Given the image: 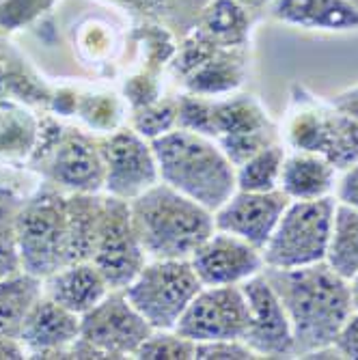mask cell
<instances>
[{
    "instance_id": "12",
    "label": "cell",
    "mask_w": 358,
    "mask_h": 360,
    "mask_svg": "<svg viewBox=\"0 0 358 360\" xmlns=\"http://www.w3.org/2000/svg\"><path fill=\"white\" fill-rule=\"evenodd\" d=\"M102 155L106 169L104 188L117 199L132 201L160 179L155 153L139 132L123 129L113 134L102 145Z\"/></svg>"
},
{
    "instance_id": "11",
    "label": "cell",
    "mask_w": 358,
    "mask_h": 360,
    "mask_svg": "<svg viewBox=\"0 0 358 360\" xmlns=\"http://www.w3.org/2000/svg\"><path fill=\"white\" fill-rule=\"evenodd\" d=\"M240 287L248 304V328L242 341L257 354V358L296 356L291 321L268 278L259 272Z\"/></svg>"
},
{
    "instance_id": "28",
    "label": "cell",
    "mask_w": 358,
    "mask_h": 360,
    "mask_svg": "<svg viewBox=\"0 0 358 360\" xmlns=\"http://www.w3.org/2000/svg\"><path fill=\"white\" fill-rule=\"evenodd\" d=\"M333 347L337 349L339 358L358 360V309H354L352 315L341 326V330H339Z\"/></svg>"
},
{
    "instance_id": "3",
    "label": "cell",
    "mask_w": 358,
    "mask_h": 360,
    "mask_svg": "<svg viewBox=\"0 0 358 360\" xmlns=\"http://www.w3.org/2000/svg\"><path fill=\"white\" fill-rule=\"evenodd\" d=\"M160 179L216 212L238 190L236 167L205 134L181 127L151 141Z\"/></svg>"
},
{
    "instance_id": "34",
    "label": "cell",
    "mask_w": 358,
    "mask_h": 360,
    "mask_svg": "<svg viewBox=\"0 0 358 360\" xmlns=\"http://www.w3.org/2000/svg\"><path fill=\"white\" fill-rule=\"evenodd\" d=\"M345 3H347L350 7H354V9L358 11V0H345Z\"/></svg>"
},
{
    "instance_id": "2",
    "label": "cell",
    "mask_w": 358,
    "mask_h": 360,
    "mask_svg": "<svg viewBox=\"0 0 358 360\" xmlns=\"http://www.w3.org/2000/svg\"><path fill=\"white\" fill-rule=\"evenodd\" d=\"M129 203L136 238L151 259H190L214 231V212L158 181Z\"/></svg>"
},
{
    "instance_id": "31",
    "label": "cell",
    "mask_w": 358,
    "mask_h": 360,
    "mask_svg": "<svg viewBox=\"0 0 358 360\" xmlns=\"http://www.w3.org/2000/svg\"><path fill=\"white\" fill-rule=\"evenodd\" d=\"M333 108L358 119V86L347 89V91L339 93L337 97H333Z\"/></svg>"
},
{
    "instance_id": "32",
    "label": "cell",
    "mask_w": 358,
    "mask_h": 360,
    "mask_svg": "<svg viewBox=\"0 0 358 360\" xmlns=\"http://www.w3.org/2000/svg\"><path fill=\"white\" fill-rule=\"evenodd\" d=\"M240 5H244L250 13H257V11H262L266 7L272 5V0H238Z\"/></svg>"
},
{
    "instance_id": "19",
    "label": "cell",
    "mask_w": 358,
    "mask_h": 360,
    "mask_svg": "<svg viewBox=\"0 0 358 360\" xmlns=\"http://www.w3.org/2000/svg\"><path fill=\"white\" fill-rule=\"evenodd\" d=\"M274 20L309 30H356L358 11L345 0H272Z\"/></svg>"
},
{
    "instance_id": "22",
    "label": "cell",
    "mask_w": 358,
    "mask_h": 360,
    "mask_svg": "<svg viewBox=\"0 0 358 360\" xmlns=\"http://www.w3.org/2000/svg\"><path fill=\"white\" fill-rule=\"evenodd\" d=\"M250 11L238 0H214L205 13V30L224 48H242L248 39Z\"/></svg>"
},
{
    "instance_id": "16",
    "label": "cell",
    "mask_w": 358,
    "mask_h": 360,
    "mask_svg": "<svg viewBox=\"0 0 358 360\" xmlns=\"http://www.w3.org/2000/svg\"><path fill=\"white\" fill-rule=\"evenodd\" d=\"M104 155L102 147H95L87 136L70 134L58 136L54 149H50L48 177L52 184L72 192L95 194L104 188Z\"/></svg>"
},
{
    "instance_id": "30",
    "label": "cell",
    "mask_w": 358,
    "mask_h": 360,
    "mask_svg": "<svg viewBox=\"0 0 358 360\" xmlns=\"http://www.w3.org/2000/svg\"><path fill=\"white\" fill-rule=\"evenodd\" d=\"M337 201L358 212V165L343 171V177L337 181Z\"/></svg>"
},
{
    "instance_id": "24",
    "label": "cell",
    "mask_w": 358,
    "mask_h": 360,
    "mask_svg": "<svg viewBox=\"0 0 358 360\" xmlns=\"http://www.w3.org/2000/svg\"><path fill=\"white\" fill-rule=\"evenodd\" d=\"M194 349H197V343L186 339L177 330H153L143 341V345L136 349L134 356L147 360H155V358L186 360V358H194Z\"/></svg>"
},
{
    "instance_id": "4",
    "label": "cell",
    "mask_w": 358,
    "mask_h": 360,
    "mask_svg": "<svg viewBox=\"0 0 358 360\" xmlns=\"http://www.w3.org/2000/svg\"><path fill=\"white\" fill-rule=\"evenodd\" d=\"M15 238L24 272L46 278L72 264L70 199L52 188L39 190L15 212Z\"/></svg>"
},
{
    "instance_id": "8",
    "label": "cell",
    "mask_w": 358,
    "mask_h": 360,
    "mask_svg": "<svg viewBox=\"0 0 358 360\" xmlns=\"http://www.w3.org/2000/svg\"><path fill=\"white\" fill-rule=\"evenodd\" d=\"M151 333V323L132 307L123 289H110L106 298L80 315V337L104 358L134 356Z\"/></svg>"
},
{
    "instance_id": "20",
    "label": "cell",
    "mask_w": 358,
    "mask_h": 360,
    "mask_svg": "<svg viewBox=\"0 0 358 360\" xmlns=\"http://www.w3.org/2000/svg\"><path fill=\"white\" fill-rule=\"evenodd\" d=\"M41 296V278L28 272L0 278V335L18 339L24 317Z\"/></svg>"
},
{
    "instance_id": "29",
    "label": "cell",
    "mask_w": 358,
    "mask_h": 360,
    "mask_svg": "<svg viewBox=\"0 0 358 360\" xmlns=\"http://www.w3.org/2000/svg\"><path fill=\"white\" fill-rule=\"evenodd\" d=\"M173 121H175V110H171V108H155V110H149L147 115H143L139 119L136 127H139V134L158 139L165 132H169V127L173 125Z\"/></svg>"
},
{
    "instance_id": "27",
    "label": "cell",
    "mask_w": 358,
    "mask_h": 360,
    "mask_svg": "<svg viewBox=\"0 0 358 360\" xmlns=\"http://www.w3.org/2000/svg\"><path fill=\"white\" fill-rule=\"evenodd\" d=\"M194 358H203V360H246V358H257V354L242 339H220V341L197 343Z\"/></svg>"
},
{
    "instance_id": "5",
    "label": "cell",
    "mask_w": 358,
    "mask_h": 360,
    "mask_svg": "<svg viewBox=\"0 0 358 360\" xmlns=\"http://www.w3.org/2000/svg\"><path fill=\"white\" fill-rule=\"evenodd\" d=\"M335 207L333 194L313 201H289L262 250L264 264L268 268H302L326 259Z\"/></svg>"
},
{
    "instance_id": "18",
    "label": "cell",
    "mask_w": 358,
    "mask_h": 360,
    "mask_svg": "<svg viewBox=\"0 0 358 360\" xmlns=\"http://www.w3.org/2000/svg\"><path fill=\"white\" fill-rule=\"evenodd\" d=\"M337 186V169L331 162L311 151L285 155L279 188L291 201H313L331 196Z\"/></svg>"
},
{
    "instance_id": "17",
    "label": "cell",
    "mask_w": 358,
    "mask_h": 360,
    "mask_svg": "<svg viewBox=\"0 0 358 360\" xmlns=\"http://www.w3.org/2000/svg\"><path fill=\"white\" fill-rule=\"evenodd\" d=\"M41 283L44 296L76 315L91 311L110 291V285L93 261H76V264L63 266L60 270L41 278Z\"/></svg>"
},
{
    "instance_id": "6",
    "label": "cell",
    "mask_w": 358,
    "mask_h": 360,
    "mask_svg": "<svg viewBox=\"0 0 358 360\" xmlns=\"http://www.w3.org/2000/svg\"><path fill=\"white\" fill-rule=\"evenodd\" d=\"M201 287L190 259H153L123 291L153 330H175Z\"/></svg>"
},
{
    "instance_id": "26",
    "label": "cell",
    "mask_w": 358,
    "mask_h": 360,
    "mask_svg": "<svg viewBox=\"0 0 358 360\" xmlns=\"http://www.w3.org/2000/svg\"><path fill=\"white\" fill-rule=\"evenodd\" d=\"M22 268L18 238H15V212L0 205V278L18 274Z\"/></svg>"
},
{
    "instance_id": "1",
    "label": "cell",
    "mask_w": 358,
    "mask_h": 360,
    "mask_svg": "<svg viewBox=\"0 0 358 360\" xmlns=\"http://www.w3.org/2000/svg\"><path fill=\"white\" fill-rule=\"evenodd\" d=\"M262 274L274 287L294 333L296 356L333 347L341 326L354 311L350 281L339 276L326 261L302 268H268Z\"/></svg>"
},
{
    "instance_id": "23",
    "label": "cell",
    "mask_w": 358,
    "mask_h": 360,
    "mask_svg": "<svg viewBox=\"0 0 358 360\" xmlns=\"http://www.w3.org/2000/svg\"><path fill=\"white\" fill-rule=\"evenodd\" d=\"M285 151L272 143L236 167V186L246 192H270L279 188Z\"/></svg>"
},
{
    "instance_id": "9",
    "label": "cell",
    "mask_w": 358,
    "mask_h": 360,
    "mask_svg": "<svg viewBox=\"0 0 358 360\" xmlns=\"http://www.w3.org/2000/svg\"><path fill=\"white\" fill-rule=\"evenodd\" d=\"M246 328L248 304L240 285H203L175 326L194 343L244 339Z\"/></svg>"
},
{
    "instance_id": "15",
    "label": "cell",
    "mask_w": 358,
    "mask_h": 360,
    "mask_svg": "<svg viewBox=\"0 0 358 360\" xmlns=\"http://www.w3.org/2000/svg\"><path fill=\"white\" fill-rule=\"evenodd\" d=\"M78 337L80 315L41 296L24 317L18 341L35 358H60Z\"/></svg>"
},
{
    "instance_id": "7",
    "label": "cell",
    "mask_w": 358,
    "mask_h": 360,
    "mask_svg": "<svg viewBox=\"0 0 358 360\" xmlns=\"http://www.w3.org/2000/svg\"><path fill=\"white\" fill-rule=\"evenodd\" d=\"M145 257L129 216V203L108 196L104 199L91 261L104 274L110 289H125L143 270Z\"/></svg>"
},
{
    "instance_id": "33",
    "label": "cell",
    "mask_w": 358,
    "mask_h": 360,
    "mask_svg": "<svg viewBox=\"0 0 358 360\" xmlns=\"http://www.w3.org/2000/svg\"><path fill=\"white\" fill-rule=\"evenodd\" d=\"M350 289H352V300H354V309H358V274L350 281Z\"/></svg>"
},
{
    "instance_id": "10",
    "label": "cell",
    "mask_w": 358,
    "mask_h": 360,
    "mask_svg": "<svg viewBox=\"0 0 358 360\" xmlns=\"http://www.w3.org/2000/svg\"><path fill=\"white\" fill-rule=\"evenodd\" d=\"M289 145L326 158L337 171L358 165V119L331 108L298 110L287 127Z\"/></svg>"
},
{
    "instance_id": "14",
    "label": "cell",
    "mask_w": 358,
    "mask_h": 360,
    "mask_svg": "<svg viewBox=\"0 0 358 360\" xmlns=\"http://www.w3.org/2000/svg\"><path fill=\"white\" fill-rule=\"evenodd\" d=\"M190 264L203 285H242L266 266L262 250L218 229L192 252Z\"/></svg>"
},
{
    "instance_id": "13",
    "label": "cell",
    "mask_w": 358,
    "mask_h": 360,
    "mask_svg": "<svg viewBox=\"0 0 358 360\" xmlns=\"http://www.w3.org/2000/svg\"><path fill=\"white\" fill-rule=\"evenodd\" d=\"M289 201L281 188L270 192L236 190L231 199L214 212V224L218 231L234 233L264 250Z\"/></svg>"
},
{
    "instance_id": "21",
    "label": "cell",
    "mask_w": 358,
    "mask_h": 360,
    "mask_svg": "<svg viewBox=\"0 0 358 360\" xmlns=\"http://www.w3.org/2000/svg\"><path fill=\"white\" fill-rule=\"evenodd\" d=\"M324 261L345 281H352L358 274V212L339 201Z\"/></svg>"
},
{
    "instance_id": "25",
    "label": "cell",
    "mask_w": 358,
    "mask_h": 360,
    "mask_svg": "<svg viewBox=\"0 0 358 360\" xmlns=\"http://www.w3.org/2000/svg\"><path fill=\"white\" fill-rule=\"evenodd\" d=\"M35 141V121L26 112L13 110L0 115V153L3 155H22L30 151Z\"/></svg>"
}]
</instances>
